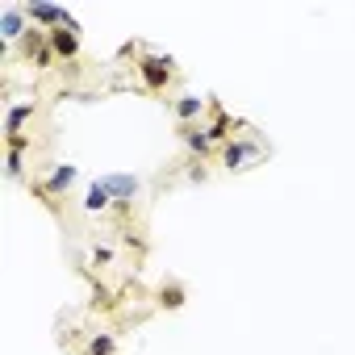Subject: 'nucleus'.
Masks as SVG:
<instances>
[{
    "mask_svg": "<svg viewBox=\"0 0 355 355\" xmlns=\"http://www.w3.org/2000/svg\"><path fill=\"white\" fill-rule=\"evenodd\" d=\"M101 184L109 189V197L125 209L134 197H138V175H125V171H113V175H101Z\"/></svg>",
    "mask_w": 355,
    "mask_h": 355,
    "instance_id": "nucleus-1",
    "label": "nucleus"
},
{
    "mask_svg": "<svg viewBox=\"0 0 355 355\" xmlns=\"http://www.w3.org/2000/svg\"><path fill=\"white\" fill-rule=\"evenodd\" d=\"M171 59H163V55H146L142 63H138V71H142V80H146V88H167V80H171Z\"/></svg>",
    "mask_w": 355,
    "mask_h": 355,
    "instance_id": "nucleus-2",
    "label": "nucleus"
},
{
    "mask_svg": "<svg viewBox=\"0 0 355 355\" xmlns=\"http://www.w3.org/2000/svg\"><path fill=\"white\" fill-rule=\"evenodd\" d=\"M259 155H263V146L255 138H234V142H226V155L222 159H226L230 171H243V163L247 159H259Z\"/></svg>",
    "mask_w": 355,
    "mask_h": 355,
    "instance_id": "nucleus-3",
    "label": "nucleus"
},
{
    "mask_svg": "<svg viewBox=\"0 0 355 355\" xmlns=\"http://www.w3.org/2000/svg\"><path fill=\"white\" fill-rule=\"evenodd\" d=\"M26 9H17V5H9L5 13H0V34H5V42H13V38H26L30 30H26Z\"/></svg>",
    "mask_w": 355,
    "mask_h": 355,
    "instance_id": "nucleus-4",
    "label": "nucleus"
},
{
    "mask_svg": "<svg viewBox=\"0 0 355 355\" xmlns=\"http://www.w3.org/2000/svg\"><path fill=\"white\" fill-rule=\"evenodd\" d=\"M46 38H51V51H55V55H63V59H76V51H80V38H76V30L59 26V30H51Z\"/></svg>",
    "mask_w": 355,
    "mask_h": 355,
    "instance_id": "nucleus-5",
    "label": "nucleus"
},
{
    "mask_svg": "<svg viewBox=\"0 0 355 355\" xmlns=\"http://www.w3.org/2000/svg\"><path fill=\"white\" fill-rule=\"evenodd\" d=\"M76 175H80V171H76L71 163H59V167L51 171V180H46V193H51V197H55V193H67V189L76 184Z\"/></svg>",
    "mask_w": 355,
    "mask_h": 355,
    "instance_id": "nucleus-6",
    "label": "nucleus"
},
{
    "mask_svg": "<svg viewBox=\"0 0 355 355\" xmlns=\"http://www.w3.org/2000/svg\"><path fill=\"white\" fill-rule=\"evenodd\" d=\"M109 205H113L109 189H105L101 180H92V184H88V197H84V209H88V214H96V209H109Z\"/></svg>",
    "mask_w": 355,
    "mask_h": 355,
    "instance_id": "nucleus-7",
    "label": "nucleus"
},
{
    "mask_svg": "<svg viewBox=\"0 0 355 355\" xmlns=\"http://www.w3.org/2000/svg\"><path fill=\"white\" fill-rule=\"evenodd\" d=\"M26 117H34V101H26V105H13V109H9V121H5V130H9V134H21Z\"/></svg>",
    "mask_w": 355,
    "mask_h": 355,
    "instance_id": "nucleus-8",
    "label": "nucleus"
},
{
    "mask_svg": "<svg viewBox=\"0 0 355 355\" xmlns=\"http://www.w3.org/2000/svg\"><path fill=\"white\" fill-rule=\"evenodd\" d=\"M201 105H205L201 96H180V101H175V117H180V121L189 125L193 117H201Z\"/></svg>",
    "mask_w": 355,
    "mask_h": 355,
    "instance_id": "nucleus-9",
    "label": "nucleus"
},
{
    "mask_svg": "<svg viewBox=\"0 0 355 355\" xmlns=\"http://www.w3.org/2000/svg\"><path fill=\"white\" fill-rule=\"evenodd\" d=\"M184 142H189L197 155H205V150H209V130H205V125H201V130H197V125H184Z\"/></svg>",
    "mask_w": 355,
    "mask_h": 355,
    "instance_id": "nucleus-10",
    "label": "nucleus"
},
{
    "mask_svg": "<svg viewBox=\"0 0 355 355\" xmlns=\"http://www.w3.org/2000/svg\"><path fill=\"white\" fill-rule=\"evenodd\" d=\"M88 355H113V334H96L88 343Z\"/></svg>",
    "mask_w": 355,
    "mask_h": 355,
    "instance_id": "nucleus-11",
    "label": "nucleus"
},
{
    "mask_svg": "<svg viewBox=\"0 0 355 355\" xmlns=\"http://www.w3.org/2000/svg\"><path fill=\"white\" fill-rule=\"evenodd\" d=\"M163 305H167V309H180V305H184V288H180V284L163 288Z\"/></svg>",
    "mask_w": 355,
    "mask_h": 355,
    "instance_id": "nucleus-12",
    "label": "nucleus"
},
{
    "mask_svg": "<svg viewBox=\"0 0 355 355\" xmlns=\"http://www.w3.org/2000/svg\"><path fill=\"white\" fill-rule=\"evenodd\" d=\"M226 130H230V117H226V113H218V121L209 125V142H222V138H226Z\"/></svg>",
    "mask_w": 355,
    "mask_h": 355,
    "instance_id": "nucleus-13",
    "label": "nucleus"
},
{
    "mask_svg": "<svg viewBox=\"0 0 355 355\" xmlns=\"http://www.w3.org/2000/svg\"><path fill=\"white\" fill-rule=\"evenodd\" d=\"M5 171H9V180H21V155L17 150H9V167Z\"/></svg>",
    "mask_w": 355,
    "mask_h": 355,
    "instance_id": "nucleus-14",
    "label": "nucleus"
},
{
    "mask_svg": "<svg viewBox=\"0 0 355 355\" xmlns=\"http://www.w3.org/2000/svg\"><path fill=\"white\" fill-rule=\"evenodd\" d=\"M26 146H30V138H26V134H9V150H17V155H21Z\"/></svg>",
    "mask_w": 355,
    "mask_h": 355,
    "instance_id": "nucleus-15",
    "label": "nucleus"
}]
</instances>
